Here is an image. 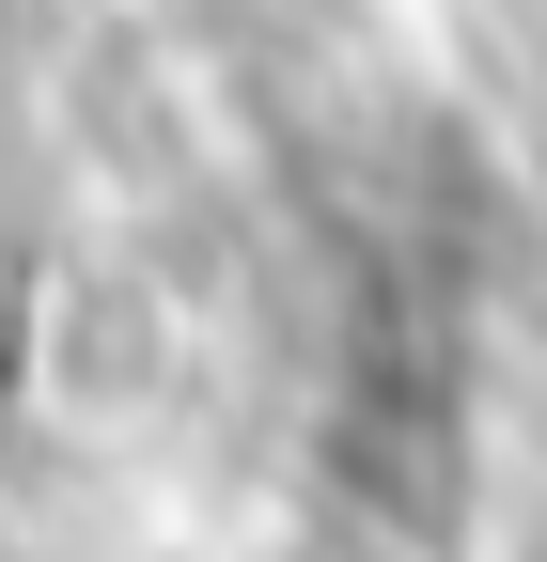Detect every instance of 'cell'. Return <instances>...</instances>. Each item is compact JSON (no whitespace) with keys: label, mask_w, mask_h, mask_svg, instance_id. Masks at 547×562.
<instances>
[{"label":"cell","mask_w":547,"mask_h":562,"mask_svg":"<svg viewBox=\"0 0 547 562\" xmlns=\"http://www.w3.org/2000/svg\"><path fill=\"white\" fill-rule=\"evenodd\" d=\"M313 562H376V547H313Z\"/></svg>","instance_id":"obj_1"}]
</instances>
